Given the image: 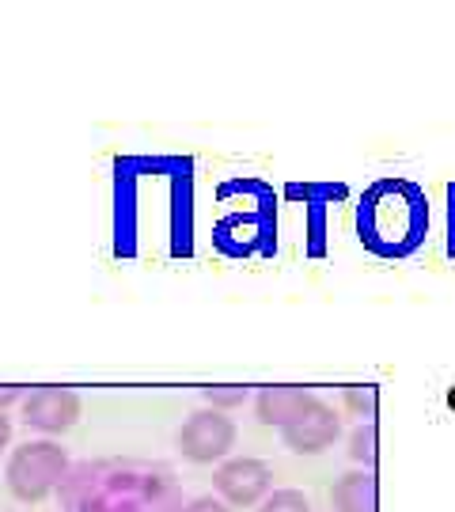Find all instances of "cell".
I'll list each match as a JSON object with an SVG mask.
<instances>
[{"instance_id": "obj_8", "label": "cell", "mask_w": 455, "mask_h": 512, "mask_svg": "<svg viewBox=\"0 0 455 512\" xmlns=\"http://www.w3.org/2000/svg\"><path fill=\"white\" fill-rule=\"evenodd\" d=\"M380 490H376V471H349L334 482L330 505L334 512H376Z\"/></svg>"}, {"instance_id": "obj_13", "label": "cell", "mask_w": 455, "mask_h": 512, "mask_svg": "<svg viewBox=\"0 0 455 512\" xmlns=\"http://www.w3.org/2000/svg\"><path fill=\"white\" fill-rule=\"evenodd\" d=\"M179 512H232L228 501H220V497L205 494V497H194V501H186Z\"/></svg>"}, {"instance_id": "obj_7", "label": "cell", "mask_w": 455, "mask_h": 512, "mask_svg": "<svg viewBox=\"0 0 455 512\" xmlns=\"http://www.w3.org/2000/svg\"><path fill=\"white\" fill-rule=\"evenodd\" d=\"M311 403H315V395H311L308 387L266 384V387H258V395H255V414H258L262 425H277V429H285V425H292V421L300 418Z\"/></svg>"}, {"instance_id": "obj_6", "label": "cell", "mask_w": 455, "mask_h": 512, "mask_svg": "<svg viewBox=\"0 0 455 512\" xmlns=\"http://www.w3.org/2000/svg\"><path fill=\"white\" fill-rule=\"evenodd\" d=\"M338 437H342V414L330 403H323V399H315L300 418L281 429L285 448L296 452V456H319V452H327Z\"/></svg>"}, {"instance_id": "obj_10", "label": "cell", "mask_w": 455, "mask_h": 512, "mask_svg": "<svg viewBox=\"0 0 455 512\" xmlns=\"http://www.w3.org/2000/svg\"><path fill=\"white\" fill-rule=\"evenodd\" d=\"M342 403H346L349 414H357L361 421H372V418H376V387H372V384L342 387Z\"/></svg>"}, {"instance_id": "obj_4", "label": "cell", "mask_w": 455, "mask_h": 512, "mask_svg": "<svg viewBox=\"0 0 455 512\" xmlns=\"http://www.w3.org/2000/svg\"><path fill=\"white\" fill-rule=\"evenodd\" d=\"M213 490L232 509H255L273 494V467L255 456L224 459L213 475Z\"/></svg>"}, {"instance_id": "obj_15", "label": "cell", "mask_w": 455, "mask_h": 512, "mask_svg": "<svg viewBox=\"0 0 455 512\" xmlns=\"http://www.w3.org/2000/svg\"><path fill=\"white\" fill-rule=\"evenodd\" d=\"M8 440H12V421H8V414L0 410V448H4Z\"/></svg>"}, {"instance_id": "obj_12", "label": "cell", "mask_w": 455, "mask_h": 512, "mask_svg": "<svg viewBox=\"0 0 455 512\" xmlns=\"http://www.w3.org/2000/svg\"><path fill=\"white\" fill-rule=\"evenodd\" d=\"M258 512H311V501L304 490H273Z\"/></svg>"}, {"instance_id": "obj_14", "label": "cell", "mask_w": 455, "mask_h": 512, "mask_svg": "<svg viewBox=\"0 0 455 512\" xmlns=\"http://www.w3.org/2000/svg\"><path fill=\"white\" fill-rule=\"evenodd\" d=\"M31 391L27 387H19V384H4L0 387V410H8V406H23V399H27Z\"/></svg>"}, {"instance_id": "obj_9", "label": "cell", "mask_w": 455, "mask_h": 512, "mask_svg": "<svg viewBox=\"0 0 455 512\" xmlns=\"http://www.w3.org/2000/svg\"><path fill=\"white\" fill-rule=\"evenodd\" d=\"M376 440H380L376 421H361V425L353 429V437H349V459H353V463H361L364 471H372V467H376V456H380Z\"/></svg>"}, {"instance_id": "obj_2", "label": "cell", "mask_w": 455, "mask_h": 512, "mask_svg": "<svg viewBox=\"0 0 455 512\" xmlns=\"http://www.w3.org/2000/svg\"><path fill=\"white\" fill-rule=\"evenodd\" d=\"M69 471H73L69 452L57 440H27V444H19L16 452L8 456L4 482H8V490L19 501L31 505V501H42V497L54 494Z\"/></svg>"}, {"instance_id": "obj_1", "label": "cell", "mask_w": 455, "mask_h": 512, "mask_svg": "<svg viewBox=\"0 0 455 512\" xmlns=\"http://www.w3.org/2000/svg\"><path fill=\"white\" fill-rule=\"evenodd\" d=\"M357 232L368 251L383 258L414 255L429 236V202L425 190L410 179H380L361 194Z\"/></svg>"}, {"instance_id": "obj_11", "label": "cell", "mask_w": 455, "mask_h": 512, "mask_svg": "<svg viewBox=\"0 0 455 512\" xmlns=\"http://www.w3.org/2000/svg\"><path fill=\"white\" fill-rule=\"evenodd\" d=\"M247 387H239V384H224V387H201V399L213 406V410H236V406H243L247 403Z\"/></svg>"}, {"instance_id": "obj_3", "label": "cell", "mask_w": 455, "mask_h": 512, "mask_svg": "<svg viewBox=\"0 0 455 512\" xmlns=\"http://www.w3.org/2000/svg\"><path fill=\"white\" fill-rule=\"evenodd\" d=\"M236 437V421L228 418L224 410L205 406V410H194L190 418L182 421L179 433H175V444H179L182 459H190V463H224L236 448Z\"/></svg>"}, {"instance_id": "obj_16", "label": "cell", "mask_w": 455, "mask_h": 512, "mask_svg": "<svg viewBox=\"0 0 455 512\" xmlns=\"http://www.w3.org/2000/svg\"><path fill=\"white\" fill-rule=\"evenodd\" d=\"M448 194H452V255H455V186L448 190Z\"/></svg>"}, {"instance_id": "obj_5", "label": "cell", "mask_w": 455, "mask_h": 512, "mask_svg": "<svg viewBox=\"0 0 455 512\" xmlns=\"http://www.w3.org/2000/svg\"><path fill=\"white\" fill-rule=\"evenodd\" d=\"M23 421L46 433V437H57V433H69L76 421H80V395L73 387H31V395L23 399Z\"/></svg>"}]
</instances>
